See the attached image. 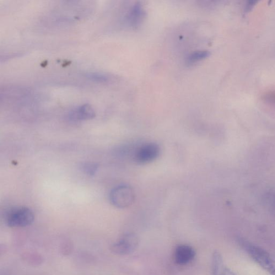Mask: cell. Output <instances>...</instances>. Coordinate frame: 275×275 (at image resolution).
<instances>
[{"mask_svg":"<svg viewBox=\"0 0 275 275\" xmlns=\"http://www.w3.org/2000/svg\"><path fill=\"white\" fill-rule=\"evenodd\" d=\"M109 199L111 203L116 208L125 209L133 204L135 199V193L131 187L120 185L111 191Z\"/></svg>","mask_w":275,"mask_h":275,"instance_id":"obj_3","label":"cell"},{"mask_svg":"<svg viewBox=\"0 0 275 275\" xmlns=\"http://www.w3.org/2000/svg\"><path fill=\"white\" fill-rule=\"evenodd\" d=\"M139 245L138 237L136 234L130 233L124 235L121 239L111 246L115 254L126 255L135 251Z\"/></svg>","mask_w":275,"mask_h":275,"instance_id":"obj_4","label":"cell"},{"mask_svg":"<svg viewBox=\"0 0 275 275\" xmlns=\"http://www.w3.org/2000/svg\"><path fill=\"white\" fill-rule=\"evenodd\" d=\"M209 52L207 51H199L193 52L187 59L188 64H192L208 57Z\"/></svg>","mask_w":275,"mask_h":275,"instance_id":"obj_10","label":"cell"},{"mask_svg":"<svg viewBox=\"0 0 275 275\" xmlns=\"http://www.w3.org/2000/svg\"><path fill=\"white\" fill-rule=\"evenodd\" d=\"M35 220L32 210L25 207L14 208L9 210L5 221L10 228H24L30 225Z\"/></svg>","mask_w":275,"mask_h":275,"instance_id":"obj_2","label":"cell"},{"mask_svg":"<svg viewBox=\"0 0 275 275\" xmlns=\"http://www.w3.org/2000/svg\"><path fill=\"white\" fill-rule=\"evenodd\" d=\"M95 117V112L90 105H84L70 111L67 115L69 121L76 122L92 120Z\"/></svg>","mask_w":275,"mask_h":275,"instance_id":"obj_6","label":"cell"},{"mask_svg":"<svg viewBox=\"0 0 275 275\" xmlns=\"http://www.w3.org/2000/svg\"><path fill=\"white\" fill-rule=\"evenodd\" d=\"M88 79L96 83H106L109 80L108 76L105 74L100 73H90L86 75Z\"/></svg>","mask_w":275,"mask_h":275,"instance_id":"obj_11","label":"cell"},{"mask_svg":"<svg viewBox=\"0 0 275 275\" xmlns=\"http://www.w3.org/2000/svg\"><path fill=\"white\" fill-rule=\"evenodd\" d=\"M241 245L257 265L269 273L275 275V266L274 262L267 251L249 242L241 241Z\"/></svg>","mask_w":275,"mask_h":275,"instance_id":"obj_1","label":"cell"},{"mask_svg":"<svg viewBox=\"0 0 275 275\" xmlns=\"http://www.w3.org/2000/svg\"><path fill=\"white\" fill-rule=\"evenodd\" d=\"M144 15V10L142 5L139 3H136L134 5L128 13V21L132 26H137L141 21Z\"/></svg>","mask_w":275,"mask_h":275,"instance_id":"obj_9","label":"cell"},{"mask_svg":"<svg viewBox=\"0 0 275 275\" xmlns=\"http://www.w3.org/2000/svg\"><path fill=\"white\" fill-rule=\"evenodd\" d=\"M160 153L158 145L153 143L145 144L136 150L134 159L139 164H147L157 158Z\"/></svg>","mask_w":275,"mask_h":275,"instance_id":"obj_5","label":"cell"},{"mask_svg":"<svg viewBox=\"0 0 275 275\" xmlns=\"http://www.w3.org/2000/svg\"><path fill=\"white\" fill-rule=\"evenodd\" d=\"M212 267L213 275H236L225 265L222 256L217 251L213 254Z\"/></svg>","mask_w":275,"mask_h":275,"instance_id":"obj_8","label":"cell"},{"mask_svg":"<svg viewBox=\"0 0 275 275\" xmlns=\"http://www.w3.org/2000/svg\"><path fill=\"white\" fill-rule=\"evenodd\" d=\"M196 253L192 248L188 245L178 246L174 252V259L179 265H186L195 257Z\"/></svg>","mask_w":275,"mask_h":275,"instance_id":"obj_7","label":"cell"},{"mask_svg":"<svg viewBox=\"0 0 275 275\" xmlns=\"http://www.w3.org/2000/svg\"><path fill=\"white\" fill-rule=\"evenodd\" d=\"M98 169V165L92 163H85L82 166V169L85 173L89 176L95 175Z\"/></svg>","mask_w":275,"mask_h":275,"instance_id":"obj_12","label":"cell"}]
</instances>
